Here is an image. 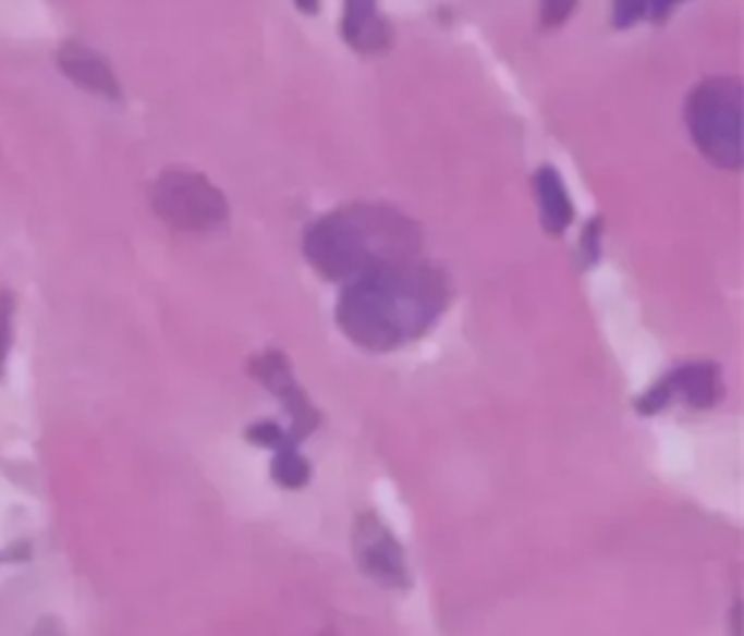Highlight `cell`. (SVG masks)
Wrapping results in <instances>:
<instances>
[{"mask_svg": "<svg viewBox=\"0 0 744 636\" xmlns=\"http://www.w3.org/2000/svg\"><path fill=\"white\" fill-rule=\"evenodd\" d=\"M446 308V282L419 265H385L343 294L341 322L346 334L373 348L416 338Z\"/></svg>", "mask_w": 744, "mask_h": 636, "instance_id": "6da1fadb", "label": "cell"}, {"mask_svg": "<svg viewBox=\"0 0 744 636\" xmlns=\"http://www.w3.org/2000/svg\"><path fill=\"white\" fill-rule=\"evenodd\" d=\"M416 227L387 207H350L324 218L308 233V256L329 277L376 270L402 261Z\"/></svg>", "mask_w": 744, "mask_h": 636, "instance_id": "7a4b0ae2", "label": "cell"}, {"mask_svg": "<svg viewBox=\"0 0 744 636\" xmlns=\"http://www.w3.org/2000/svg\"><path fill=\"white\" fill-rule=\"evenodd\" d=\"M744 87L739 78L700 82L686 99V125L695 146L716 166L739 169L744 160Z\"/></svg>", "mask_w": 744, "mask_h": 636, "instance_id": "3957f363", "label": "cell"}, {"mask_svg": "<svg viewBox=\"0 0 744 636\" xmlns=\"http://www.w3.org/2000/svg\"><path fill=\"white\" fill-rule=\"evenodd\" d=\"M155 207L167 221L186 230L219 224L228 216V204L221 192L202 174L167 172L155 183Z\"/></svg>", "mask_w": 744, "mask_h": 636, "instance_id": "277c9868", "label": "cell"}, {"mask_svg": "<svg viewBox=\"0 0 744 636\" xmlns=\"http://www.w3.org/2000/svg\"><path fill=\"white\" fill-rule=\"evenodd\" d=\"M59 68L71 82H76L90 94L120 99V82H117L114 70L108 68V61L99 52H94L85 44H64L59 50Z\"/></svg>", "mask_w": 744, "mask_h": 636, "instance_id": "5b68a950", "label": "cell"}, {"mask_svg": "<svg viewBox=\"0 0 744 636\" xmlns=\"http://www.w3.org/2000/svg\"><path fill=\"white\" fill-rule=\"evenodd\" d=\"M343 38L352 50L381 52L390 47V24L378 0H343Z\"/></svg>", "mask_w": 744, "mask_h": 636, "instance_id": "8992f818", "label": "cell"}, {"mask_svg": "<svg viewBox=\"0 0 744 636\" xmlns=\"http://www.w3.org/2000/svg\"><path fill=\"white\" fill-rule=\"evenodd\" d=\"M535 192H538V200H541V216L547 230L561 233L570 224V218H573V207H570L564 183L550 166H544L541 172L535 174Z\"/></svg>", "mask_w": 744, "mask_h": 636, "instance_id": "52a82bcc", "label": "cell"}, {"mask_svg": "<svg viewBox=\"0 0 744 636\" xmlns=\"http://www.w3.org/2000/svg\"><path fill=\"white\" fill-rule=\"evenodd\" d=\"M576 9V0H541V26H561Z\"/></svg>", "mask_w": 744, "mask_h": 636, "instance_id": "ba28073f", "label": "cell"}, {"mask_svg": "<svg viewBox=\"0 0 744 636\" xmlns=\"http://www.w3.org/2000/svg\"><path fill=\"white\" fill-rule=\"evenodd\" d=\"M12 343V303L10 296H0V369L7 364Z\"/></svg>", "mask_w": 744, "mask_h": 636, "instance_id": "9c48e42d", "label": "cell"}, {"mask_svg": "<svg viewBox=\"0 0 744 636\" xmlns=\"http://www.w3.org/2000/svg\"><path fill=\"white\" fill-rule=\"evenodd\" d=\"M643 3L646 0H613V24L620 26V29L634 24L643 15Z\"/></svg>", "mask_w": 744, "mask_h": 636, "instance_id": "30bf717a", "label": "cell"}, {"mask_svg": "<svg viewBox=\"0 0 744 636\" xmlns=\"http://www.w3.org/2000/svg\"><path fill=\"white\" fill-rule=\"evenodd\" d=\"M678 3H683V0H646V3H643V12H646L651 21H666L669 12H672Z\"/></svg>", "mask_w": 744, "mask_h": 636, "instance_id": "8fae6325", "label": "cell"}, {"mask_svg": "<svg viewBox=\"0 0 744 636\" xmlns=\"http://www.w3.org/2000/svg\"><path fill=\"white\" fill-rule=\"evenodd\" d=\"M297 7L303 12H317V0H297Z\"/></svg>", "mask_w": 744, "mask_h": 636, "instance_id": "7c38bea8", "label": "cell"}]
</instances>
